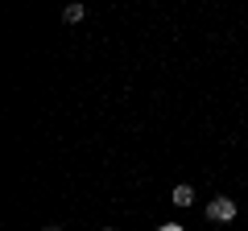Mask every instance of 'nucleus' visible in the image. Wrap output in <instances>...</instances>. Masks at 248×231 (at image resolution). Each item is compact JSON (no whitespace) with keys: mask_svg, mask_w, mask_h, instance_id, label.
Here are the masks:
<instances>
[{"mask_svg":"<svg viewBox=\"0 0 248 231\" xmlns=\"http://www.w3.org/2000/svg\"><path fill=\"white\" fill-rule=\"evenodd\" d=\"M207 219L211 223H232L236 219V202H232V198H211V202H207Z\"/></svg>","mask_w":248,"mask_h":231,"instance_id":"nucleus-1","label":"nucleus"},{"mask_svg":"<svg viewBox=\"0 0 248 231\" xmlns=\"http://www.w3.org/2000/svg\"><path fill=\"white\" fill-rule=\"evenodd\" d=\"M195 202V190L190 186H174V206H190Z\"/></svg>","mask_w":248,"mask_h":231,"instance_id":"nucleus-2","label":"nucleus"},{"mask_svg":"<svg viewBox=\"0 0 248 231\" xmlns=\"http://www.w3.org/2000/svg\"><path fill=\"white\" fill-rule=\"evenodd\" d=\"M83 13H87L83 4H66V13H62V21H66V25H79V21H83Z\"/></svg>","mask_w":248,"mask_h":231,"instance_id":"nucleus-3","label":"nucleus"},{"mask_svg":"<svg viewBox=\"0 0 248 231\" xmlns=\"http://www.w3.org/2000/svg\"><path fill=\"white\" fill-rule=\"evenodd\" d=\"M157 231H182V227H178V223H166V227H157Z\"/></svg>","mask_w":248,"mask_h":231,"instance_id":"nucleus-4","label":"nucleus"},{"mask_svg":"<svg viewBox=\"0 0 248 231\" xmlns=\"http://www.w3.org/2000/svg\"><path fill=\"white\" fill-rule=\"evenodd\" d=\"M42 231H62V227H58V223H46V227H42Z\"/></svg>","mask_w":248,"mask_h":231,"instance_id":"nucleus-5","label":"nucleus"},{"mask_svg":"<svg viewBox=\"0 0 248 231\" xmlns=\"http://www.w3.org/2000/svg\"><path fill=\"white\" fill-rule=\"evenodd\" d=\"M104 231H116V227H104Z\"/></svg>","mask_w":248,"mask_h":231,"instance_id":"nucleus-6","label":"nucleus"}]
</instances>
